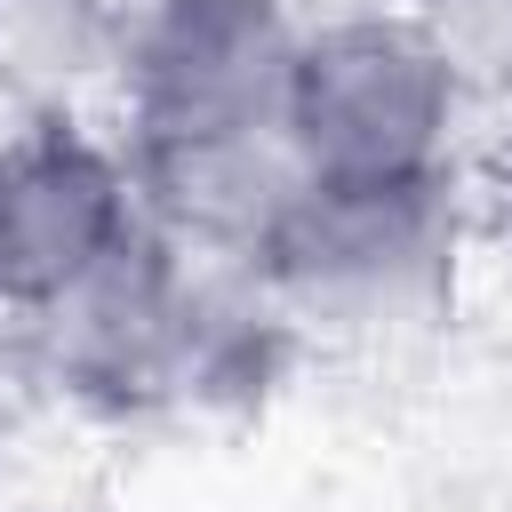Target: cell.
<instances>
[{
	"label": "cell",
	"instance_id": "cell-2",
	"mask_svg": "<svg viewBox=\"0 0 512 512\" xmlns=\"http://www.w3.org/2000/svg\"><path fill=\"white\" fill-rule=\"evenodd\" d=\"M456 256H464L456 184L416 192L304 184L280 232L264 240L256 280L288 328H312L328 344H408L456 312Z\"/></svg>",
	"mask_w": 512,
	"mask_h": 512
},
{
	"label": "cell",
	"instance_id": "cell-7",
	"mask_svg": "<svg viewBox=\"0 0 512 512\" xmlns=\"http://www.w3.org/2000/svg\"><path fill=\"white\" fill-rule=\"evenodd\" d=\"M504 16H512V8H504ZM504 88H512V40H504Z\"/></svg>",
	"mask_w": 512,
	"mask_h": 512
},
{
	"label": "cell",
	"instance_id": "cell-4",
	"mask_svg": "<svg viewBox=\"0 0 512 512\" xmlns=\"http://www.w3.org/2000/svg\"><path fill=\"white\" fill-rule=\"evenodd\" d=\"M144 232L128 144L88 120L0 128V320H40Z\"/></svg>",
	"mask_w": 512,
	"mask_h": 512
},
{
	"label": "cell",
	"instance_id": "cell-6",
	"mask_svg": "<svg viewBox=\"0 0 512 512\" xmlns=\"http://www.w3.org/2000/svg\"><path fill=\"white\" fill-rule=\"evenodd\" d=\"M384 8H408V16H432V24H472V16H504L512 0H384Z\"/></svg>",
	"mask_w": 512,
	"mask_h": 512
},
{
	"label": "cell",
	"instance_id": "cell-1",
	"mask_svg": "<svg viewBox=\"0 0 512 512\" xmlns=\"http://www.w3.org/2000/svg\"><path fill=\"white\" fill-rule=\"evenodd\" d=\"M464 48L448 24L408 8H344L304 24L288 80V152L304 184L416 192L456 184Z\"/></svg>",
	"mask_w": 512,
	"mask_h": 512
},
{
	"label": "cell",
	"instance_id": "cell-3",
	"mask_svg": "<svg viewBox=\"0 0 512 512\" xmlns=\"http://www.w3.org/2000/svg\"><path fill=\"white\" fill-rule=\"evenodd\" d=\"M304 24L288 0H128L120 144L280 136Z\"/></svg>",
	"mask_w": 512,
	"mask_h": 512
},
{
	"label": "cell",
	"instance_id": "cell-5",
	"mask_svg": "<svg viewBox=\"0 0 512 512\" xmlns=\"http://www.w3.org/2000/svg\"><path fill=\"white\" fill-rule=\"evenodd\" d=\"M128 0H0V104L8 120H80L120 96Z\"/></svg>",
	"mask_w": 512,
	"mask_h": 512
}]
</instances>
